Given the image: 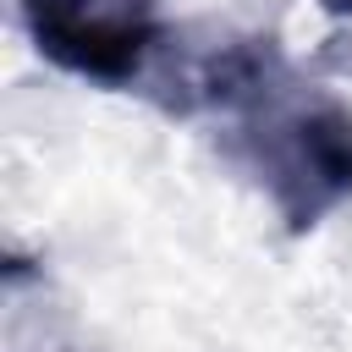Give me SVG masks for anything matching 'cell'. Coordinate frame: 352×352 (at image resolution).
I'll return each mask as SVG.
<instances>
[{"label": "cell", "mask_w": 352, "mask_h": 352, "mask_svg": "<svg viewBox=\"0 0 352 352\" xmlns=\"http://www.w3.org/2000/svg\"><path fill=\"white\" fill-rule=\"evenodd\" d=\"M253 170L292 231L319 226L352 198V110L341 99L270 110L253 126Z\"/></svg>", "instance_id": "6da1fadb"}, {"label": "cell", "mask_w": 352, "mask_h": 352, "mask_svg": "<svg viewBox=\"0 0 352 352\" xmlns=\"http://www.w3.org/2000/svg\"><path fill=\"white\" fill-rule=\"evenodd\" d=\"M22 16L55 66L110 88H132L160 55L148 0H22Z\"/></svg>", "instance_id": "7a4b0ae2"}, {"label": "cell", "mask_w": 352, "mask_h": 352, "mask_svg": "<svg viewBox=\"0 0 352 352\" xmlns=\"http://www.w3.org/2000/svg\"><path fill=\"white\" fill-rule=\"evenodd\" d=\"M319 6H324L330 16H352V0H319Z\"/></svg>", "instance_id": "3957f363"}]
</instances>
